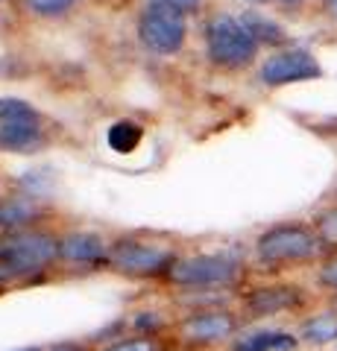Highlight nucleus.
I'll use <instances>...</instances> for the list:
<instances>
[{"label":"nucleus","instance_id":"nucleus-1","mask_svg":"<svg viewBox=\"0 0 337 351\" xmlns=\"http://www.w3.org/2000/svg\"><path fill=\"white\" fill-rule=\"evenodd\" d=\"M59 263V237L45 228H24L0 237V284L36 281Z\"/></svg>","mask_w":337,"mask_h":351},{"label":"nucleus","instance_id":"nucleus-2","mask_svg":"<svg viewBox=\"0 0 337 351\" xmlns=\"http://www.w3.org/2000/svg\"><path fill=\"white\" fill-rule=\"evenodd\" d=\"M179 258L176 243L144 234H121L108 246V269L135 281H167Z\"/></svg>","mask_w":337,"mask_h":351},{"label":"nucleus","instance_id":"nucleus-3","mask_svg":"<svg viewBox=\"0 0 337 351\" xmlns=\"http://www.w3.org/2000/svg\"><path fill=\"white\" fill-rule=\"evenodd\" d=\"M253 255L261 267L267 269H288V267H305V263H317L325 249L317 234V228L308 223H276L264 228L255 243Z\"/></svg>","mask_w":337,"mask_h":351},{"label":"nucleus","instance_id":"nucleus-4","mask_svg":"<svg viewBox=\"0 0 337 351\" xmlns=\"http://www.w3.org/2000/svg\"><path fill=\"white\" fill-rule=\"evenodd\" d=\"M244 278V258L232 249L182 255L170 269L167 284L176 290H232Z\"/></svg>","mask_w":337,"mask_h":351},{"label":"nucleus","instance_id":"nucleus-5","mask_svg":"<svg viewBox=\"0 0 337 351\" xmlns=\"http://www.w3.org/2000/svg\"><path fill=\"white\" fill-rule=\"evenodd\" d=\"M244 331L241 313L232 307H214V311H194L173 322V339L188 351H211L226 348Z\"/></svg>","mask_w":337,"mask_h":351},{"label":"nucleus","instance_id":"nucleus-6","mask_svg":"<svg viewBox=\"0 0 337 351\" xmlns=\"http://www.w3.org/2000/svg\"><path fill=\"white\" fill-rule=\"evenodd\" d=\"M205 50H209V59L217 68L235 71L255 59L258 41L253 38V32L244 27L241 18L217 15L211 24L205 27Z\"/></svg>","mask_w":337,"mask_h":351},{"label":"nucleus","instance_id":"nucleus-7","mask_svg":"<svg viewBox=\"0 0 337 351\" xmlns=\"http://www.w3.org/2000/svg\"><path fill=\"white\" fill-rule=\"evenodd\" d=\"M308 295L299 284H288V281H267L258 287H249L241 293V313L244 322H261V319H273V316H285V313H299L305 311Z\"/></svg>","mask_w":337,"mask_h":351},{"label":"nucleus","instance_id":"nucleus-8","mask_svg":"<svg viewBox=\"0 0 337 351\" xmlns=\"http://www.w3.org/2000/svg\"><path fill=\"white\" fill-rule=\"evenodd\" d=\"M185 12L173 9L167 3H150L138 18V38L147 50L153 53H176L185 44Z\"/></svg>","mask_w":337,"mask_h":351},{"label":"nucleus","instance_id":"nucleus-9","mask_svg":"<svg viewBox=\"0 0 337 351\" xmlns=\"http://www.w3.org/2000/svg\"><path fill=\"white\" fill-rule=\"evenodd\" d=\"M320 76H323L320 62L314 59L308 50H299V47L273 53L270 59H264V64H261V71H258V80L270 88L305 82V80H320Z\"/></svg>","mask_w":337,"mask_h":351},{"label":"nucleus","instance_id":"nucleus-10","mask_svg":"<svg viewBox=\"0 0 337 351\" xmlns=\"http://www.w3.org/2000/svg\"><path fill=\"white\" fill-rule=\"evenodd\" d=\"M108 240L100 232L73 228L59 234V263L68 267H108Z\"/></svg>","mask_w":337,"mask_h":351},{"label":"nucleus","instance_id":"nucleus-11","mask_svg":"<svg viewBox=\"0 0 337 351\" xmlns=\"http://www.w3.org/2000/svg\"><path fill=\"white\" fill-rule=\"evenodd\" d=\"M226 351H302V339L290 328H244Z\"/></svg>","mask_w":337,"mask_h":351},{"label":"nucleus","instance_id":"nucleus-12","mask_svg":"<svg viewBox=\"0 0 337 351\" xmlns=\"http://www.w3.org/2000/svg\"><path fill=\"white\" fill-rule=\"evenodd\" d=\"M297 334L302 339V348L308 351H325L337 346V311L323 307V311L305 313L297 325Z\"/></svg>","mask_w":337,"mask_h":351},{"label":"nucleus","instance_id":"nucleus-13","mask_svg":"<svg viewBox=\"0 0 337 351\" xmlns=\"http://www.w3.org/2000/svg\"><path fill=\"white\" fill-rule=\"evenodd\" d=\"M41 217V202L36 196H0V237L32 228Z\"/></svg>","mask_w":337,"mask_h":351},{"label":"nucleus","instance_id":"nucleus-14","mask_svg":"<svg viewBox=\"0 0 337 351\" xmlns=\"http://www.w3.org/2000/svg\"><path fill=\"white\" fill-rule=\"evenodd\" d=\"M38 141H41L38 117L9 120V123H0V147L12 149V152H24V149L36 147Z\"/></svg>","mask_w":337,"mask_h":351},{"label":"nucleus","instance_id":"nucleus-15","mask_svg":"<svg viewBox=\"0 0 337 351\" xmlns=\"http://www.w3.org/2000/svg\"><path fill=\"white\" fill-rule=\"evenodd\" d=\"M126 325H129V334H138V337H161V334L173 331V322L159 311H135V313H129Z\"/></svg>","mask_w":337,"mask_h":351},{"label":"nucleus","instance_id":"nucleus-16","mask_svg":"<svg viewBox=\"0 0 337 351\" xmlns=\"http://www.w3.org/2000/svg\"><path fill=\"white\" fill-rule=\"evenodd\" d=\"M241 21H244V27L253 32V38L258 44H281L285 41V29H281L276 21L264 18L261 12H244Z\"/></svg>","mask_w":337,"mask_h":351},{"label":"nucleus","instance_id":"nucleus-17","mask_svg":"<svg viewBox=\"0 0 337 351\" xmlns=\"http://www.w3.org/2000/svg\"><path fill=\"white\" fill-rule=\"evenodd\" d=\"M138 144H141V126L132 123V120H117V123L108 129V147L115 152H121V156L132 152Z\"/></svg>","mask_w":337,"mask_h":351},{"label":"nucleus","instance_id":"nucleus-18","mask_svg":"<svg viewBox=\"0 0 337 351\" xmlns=\"http://www.w3.org/2000/svg\"><path fill=\"white\" fill-rule=\"evenodd\" d=\"M314 228L323 240L325 255H337V205L323 208V211L314 217Z\"/></svg>","mask_w":337,"mask_h":351},{"label":"nucleus","instance_id":"nucleus-19","mask_svg":"<svg viewBox=\"0 0 337 351\" xmlns=\"http://www.w3.org/2000/svg\"><path fill=\"white\" fill-rule=\"evenodd\" d=\"M94 351H165L159 337H138V334H126L115 343H106V346H97Z\"/></svg>","mask_w":337,"mask_h":351},{"label":"nucleus","instance_id":"nucleus-20","mask_svg":"<svg viewBox=\"0 0 337 351\" xmlns=\"http://www.w3.org/2000/svg\"><path fill=\"white\" fill-rule=\"evenodd\" d=\"M27 117H38L24 100H15V97H0V123H9V120H27Z\"/></svg>","mask_w":337,"mask_h":351},{"label":"nucleus","instance_id":"nucleus-21","mask_svg":"<svg viewBox=\"0 0 337 351\" xmlns=\"http://www.w3.org/2000/svg\"><path fill=\"white\" fill-rule=\"evenodd\" d=\"M317 284L323 290H329L332 295H337V255H325L317 267Z\"/></svg>","mask_w":337,"mask_h":351},{"label":"nucleus","instance_id":"nucleus-22","mask_svg":"<svg viewBox=\"0 0 337 351\" xmlns=\"http://www.w3.org/2000/svg\"><path fill=\"white\" fill-rule=\"evenodd\" d=\"M24 3L32 9L36 15H62V12H68V9L77 3V0H24Z\"/></svg>","mask_w":337,"mask_h":351},{"label":"nucleus","instance_id":"nucleus-23","mask_svg":"<svg viewBox=\"0 0 337 351\" xmlns=\"http://www.w3.org/2000/svg\"><path fill=\"white\" fill-rule=\"evenodd\" d=\"M47 351H94L89 339H59V343H47Z\"/></svg>","mask_w":337,"mask_h":351},{"label":"nucleus","instance_id":"nucleus-24","mask_svg":"<svg viewBox=\"0 0 337 351\" xmlns=\"http://www.w3.org/2000/svg\"><path fill=\"white\" fill-rule=\"evenodd\" d=\"M161 3H167L173 9H179V12H194V9L200 6V0H161Z\"/></svg>","mask_w":337,"mask_h":351},{"label":"nucleus","instance_id":"nucleus-25","mask_svg":"<svg viewBox=\"0 0 337 351\" xmlns=\"http://www.w3.org/2000/svg\"><path fill=\"white\" fill-rule=\"evenodd\" d=\"M12 351H47V343H36V346H21V348H12Z\"/></svg>","mask_w":337,"mask_h":351},{"label":"nucleus","instance_id":"nucleus-26","mask_svg":"<svg viewBox=\"0 0 337 351\" xmlns=\"http://www.w3.org/2000/svg\"><path fill=\"white\" fill-rule=\"evenodd\" d=\"M329 9H332L334 15H337V0H329Z\"/></svg>","mask_w":337,"mask_h":351},{"label":"nucleus","instance_id":"nucleus-27","mask_svg":"<svg viewBox=\"0 0 337 351\" xmlns=\"http://www.w3.org/2000/svg\"><path fill=\"white\" fill-rule=\"evenodd\" d=\"M281 3H288V6H293V3H302V0H281Z\"/></svg>","mask_w":337,"mask_h":351}]
</instances>
